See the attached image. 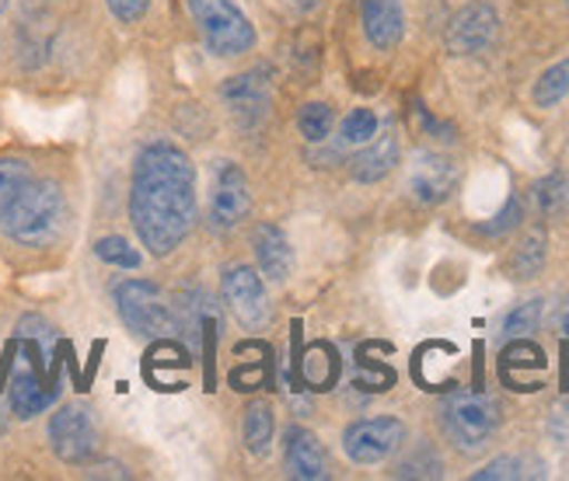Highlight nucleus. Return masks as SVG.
Masks as SVG:
<instances>
[{
	"mask_svg": "<svg viewBox=\"0 0 569 481\" xmlns=\"http://www.w3.org/2000/svg\"><path fill=\"white\" fill-rule=\"evenodd\" d=\"M130 220L151 255H171L196 220V168L182 147L154 140L133 161Z\"/></svg>",
	"mask_w": 569,
	"mask_h": 481,
	"instance_id": "nucleus-1",
	"label": "nucleus"
},
{
	"mask_svg": "<svg viewBox=\"0 0 569 481\" xmlns=\"http://www.w3.org/2000/svg\"><path fill=\"white\" fill-rule=\"evenodd\" d=\"M67 223V199L57 182L39 179L29 171L21 186L0 202V231L11 241L29 244V248H46L53 244Z\"/></svg>",
	"mask_w": 569,
	"mask_h": 481,
	"instance_id": "nucleus-2",
	"label": "nucleus"
},
{
	"mask_svg": "<svg viewBox=\"0 0 569 481\" xmlns=\"http://www.w3.org/2000/svg\"><path fill=\"white\" fill-rule=\"evenodd\" d=\"M440 425L458 450L476 453L497 437L500 404L482 391H455L440 409Z\"/></svg>",
	"mask_w": 569,
	"mask_h": 481,
	"instance_id": "nucleus-3",
	"label": "nucleus"
},
{
	"mask_svg": "<svg viewBox=\"0 0 569 481\" xmlns=\"http://www.w3.org/2000/svg\"><path fill=\"white\" fill-rule=\"evenodd\" d=\"M192 18L200 24L203 42L217 57H241L256 46V29L234 0H189Z\"/></svg>",
	"mask_w": 569,
	"mask_h": 481,
	"instance_id": "nucleus-4",
	"label": "nucleus"
},
{
	"mask_svg": "<svg viewBox=\"0 0 569 481\" xmlns=\"http://www.w3.org/2000/svg\"><path fill=\"white\" fill-rule=\"evenodd\" d=\"M116 308L130 332H137L143 339H164L176 332L171 308L164 303L161 290L147 280H122L116 287Z\"/></svg>",
	"mask_w": 569,
	"mask_h": 481,
	"instance_id": "nucleus-5",
	"label": "nucleus"
},
{
	"mask_svg": "<svg viewBox=\"0 0 569 481\" xmlns=\"http://www.w3.org/2000/svg\"><path fill=\"white\" fill-rule=\"evenodd\" d=\"M402 443H406V422L391 415L360 419L342 433V450L353 464H381Z\"/></svg>",
	"mask_w": 569,
	"mask_h": 481,
	"instance_id": "nucleus-6",
	"label": "nucleus"
},
{
	"mask_svg": "<svg viewBox=\"0 0 569 481\" xmlns=\"http://www.w3.org/2000/svg\"><path fill=\"white\" fill-rule=\"evenodd\" d=\"M49 447L67 464H84L98 450V429L84 404H63V409L49 419Z\"/></svg>",
	"mask_w": 569,
	"mask_h": 481,
	"instance_id": "nucleus-7",
	"label": "nucleus"
},
{
	"mask_svg": "<svg viewBox=\"0 0 569 481\" xmlns=\"http://www.w3.org/2000/svg\"><path fill=\"white\" fill-rule=\"evenodd\" d=\"M252 210V189L244 171L234 161H220L210 192V227L213 231H231Z\"/></svg>",
	"mask_w": 569,
	"mask_h": 481,
	"instance_id": "nucleus-8",
	"label": "nucleus"
},
{
	"mask_svg": "<svg viewBox=\"0 0 569 481\" xmlns=\"http://www.w3.org/2000/svg\"><path fill=\"white\" fill-rule=\"evenodd\" d=\"M220 297H224L228 311L244 328H262L269 321V300L262 275L249 265H231L220 280Z\"/></svg>",
	"mask_w": 569,
	"mask_h": 481,
	"instance_id": "nucleus-9",
	"label": "nucleus"
},
{
	"mask_svg": "<svg viewBox=\"0 0 569 481\" xmlns=\"http://www.w3.org/2000/svg\"><path fill=\"white\" fill-rule=\"evenodd\" d=\"M497 24H500V18L489 4L461 8L448 24V36H443V42H448V53H455V57L486 53V49L492 46V39H497Z\"/></svg>",
	"mask_w": 569,
	"mask_h": 481,
	"instance_id": "nucleus-10",
	"label": "nucleus"
},
{
	"mask_svg": "<svg viewBox=\"0 0 569 481\" xmlns=\"http://www.w3.org/2000/svg\"><path fill=\"white\" fill-rule=\"evenodd\" d=\"M458 186V168L443 154H419L412 171H409V192L423 207H437Z\"/></svg>",
	"mask_w": 569,
	"mask_h": 481,
	"instance_id": "nucleus-11",
	"label": "nucleus"
},
{
	"mask_svg": "<svg viewBox=\"0 0 569 481\" xmlns=\"http://www.w3.org/2000/svg\"><path fill=\"white\" fill-rule=\"evenodd\" d=\"M283 464H287V474L297 478V481H321V478H329L326 450H321L318 437L308 433V429H301V425H290L287 429Z\"/></svg>",
	"mask_w": 569,
	"mask_h": 481,
	"instance_id": "nucleus-12",
	"label": "nucleus"
},
{
	"mask_svg": "<svg viewBox=\"0 0 569 481\" xmlns=\"http://www.w3.org/2000/svg\"><path fill=\"white\" fill-rule=\"evenodd\" d=\"M360 21L367 42L388 53L402 42L406 32V14H402V0H360Z\"/></svg>",
	"mask_w": 569,
	"mask_h": 481,
	"instance_id": "nucleus-13",
	"label": "nucleus"
},
{
	"mask_svg": "<svg viewBox=\"0 0 569 481\" xmlns=\"http://www.w3.org/2000/svg\"><path fill=\"white\" fill-rule=\"evenodd\" d=\"M57 398V381H42V370L29 363H18L11 373V409L18 419L39 415L49 401Z\"/></svg>",
	"mask_w": 569,
	"mask_h": 481,
	"instance_id": "nucleus-14",
	"label": "nucleus"
},
{
	"mask_svg": "<svg viewBox=\"0 0 569 481\" xmlns=\"http://www.w3.org/2000/svg\"><path fill=\"white\" fill-rule=\"evenodd\" d=\"M269 94H273V84H269V70L256 67L249 73H238L224 84V101L228 109L241 119H259L269 106Z\"/></svg>",
	"mask_w": 569,
	"mask_h": 481,
	"instance_id": "nucleus-15",
	"label": "nucleus"
},
{
	"mask_svg": "<svg viewBox=\"0 0 569 481\" xmlns=\"http://www.w3.org/2000/svg\"><path fill=\"white\" fill-rule=\"evenodd\" d=\"M252 248H256V259H259V272L266 280H287L290 269H293V248L283 234V227L277 223H262L256 227L252 234Z\"/></svg>",
	"mask_w": 569,
	"mask_h": 481,
	"instance_id": "nucleus-16",
	"label": "nucleus"
},
{
	"mask_svg": "<svg viewBox=\"0 0 569 481\" xmlns=\"http://www.w3.org/2000/svg\"><path fill=\"white\" fill-rule=\"evenodd\" d=\"M395 164H399V140H395L391 133H385L378 140L363 143V150L353 158L350 171H353L357 182L370 186V182H381Z\"/></svg>",
	"mask_w": 569,
	"mask_h": 481,
	"instance_id": "nucleus-17",
	"label": "nucleus"
},
{
	"mask_svg": "<svg viewBox=\"0 0 569 481\" xmlns=\"http://www.w3.org/2000/svg\"><path fill=\"white\" fill-rule=\"evenodd\" d=\"M273 409H269V401H252L249 409H244V422H241V437L249 443V450L256 458H266L269 453V443H273Z\"/></svg>",
	"mask_w": 569,
	"mask_h": 481,
	"instance_id": "nucleus-18",
	"label": "nucleus"
},
{
	"mask_svg": "<svg viewBox=\"0 0 569 481\" xmlns=\"http://www.w3.org/2000/svg\"><path fill=\"white\" fill-rule=\"evenodd\" d=\"M566 94H569V57L559 60L556 67H549L538 78V84H535V106L538 109H552V106H559Z\"/></svg>",
	"mask_w": 569,
	"mask_h": 481,
	"instance_id": "nucleus-19",
	"label": "nucleus"
},
{
	"mask_svg": "<svg viewBox=\"0 0 569 481\" xmlns=\"http://www.w3.org/2000/svg\"><path fill=\"white\" fill-rule=\"evenodd\" d=\"M378 137V116L370 109H353L339 126V140L342 147H363Z\"/></svg>",
	"mask_w": 569,
	"mask_h": 481,
	"instance_id": "nucleus-20",
	"label": "nucleus"
},
{
	"mask_svg": "<svg viewBox=\"0 0 569 481\" xmlns=\"http://www.w3.org/2000/svg\"><path fill=\"white\" fill-rule=\"evenodd\" d=\"M541 265H546V234L535 231L525 238V244L517 248L513 255V275L517 280H531V275L541 272Z\"/></svg>",
	"mask_w": 569,
	"mask_h": 481,
	"instance_id": "nucleus-21",
	"label": "nucleus"
},
{
	"mask_svg": "<svg viewBox=\"0 0 569 481\" xmlns=\"http://www.w3.org/2000/svg\"><path fill=\"white\" fill-rule=\"evenodd\" d=\"M332 106H326V101H311V106L301 109V116H297V130L305 133V140L318 143V140H326L332 133Z\"/></svg>",
	"mask_w": 569,
	"mask_h": 481,
	"instance_id": "nucleus-22",
	"label": "nucleus"
},
{
	"mask_svg": "<svg viewBox=\"0 0 569 481\" xmlns=\"http://www.w3.org/2000/svg\"><path fill=\"white\" fill-rule=\"evenodd\" d=\"M94 255L109 262V265H119V269H137L140 265V251L130 248L127 238H102L94 244Z\"/></svg>",
	"mask_w": 569,
	"mask_h": 481,
	"instance_id": "nucleus-23",
	"label": "nucleus"
},
{
	"mask_svg": "<svg viewBox=\"0 0 569 481\" xmlns=\"http://www.w3.org/2000/svg\"><path fill=\"white\" fill-rule=\"evenodd\" d=\"M538 321H541V300H528V303H521V308H513V311L507 314V321H503V335H507V339H525V335L535 332Z\"/></svg>",
	"mask_w": 569,
	"mask_h": 481,
	"instance_id": "nucleus-24",
	"label": "nucleus"
},
{
	"mask_svg": "<svg viewBox=\"0 0 569 481\" xmlns=\"http://www.w3.org/2000/svg\"><path fill=\"white\" fill-rule=\"evenodd\" d=\"M528 461L521 458H500V461H492L489 468L476 471V481H492V478H528L531 471H525Z\"/></svg>",
	"mask_w": 569,
	"mask_h": 481,
	"instance_id": "nucleus-25",
	"label": "nucleus"
},
{
	"mask_svg": "<svg viewBox=\"0 0 569 481\" xmlns=\"http://www.w3.org/2000/svg\"><path fill=\"white\" fill-rule=\"evenodd\" d=\"M109 11L122 21V24H133L147 14V8H151V0H106Z\"/></svg>",
	"mask_w": 569,
	"mask_h": 481,
	"instance_id": "nucleus-26",
	"label": "nucleus"
},
{
	"mask_svg": "<svg viewBox=\"0 0 569 481\" xmlns=\"http://www.w3.org/2000/svg\"><path fill=\"white\" fill-rule=\"evenodd\" d=\"M556 192H562V189H559V179L541 182V186H538V199H541V207L552 210V207H556Z\"/></svg>",
	"mask_w": 569,
	"mask_h": 481,
	"instance_id": "nucleus-27",
	"label": "nucleus"
},
{
	"mask_svg": "<svg viewBox=\"0 0 569 481\" xmlns=\"http://www.w3.org/2000/svg\"><path fill=\"white\" fill-rule=\"evenodd\" d=\"M416 468H419V461H406L399 468V478H416ZM437 474H440V461H430V471H423V478H437Z\"/></svg>",
	"mask_w": 569,
	"mask_h": 481,
	"instance_id": "nucleus-28",
	"label": "nucleus"
},
{
	"mask_svg": "<svg viewBox=\"0 0 569 481\" xmlns=\"http://www.w3.org/2000/svg\"><path fill=\"white\" fill-rule=\"evenodd\" d=\"M562 335L569 339V311H566V318H562Z\"/></svg>",
	"mask_w": 569,
	"mask_h": 481,
	"instance_id": "nucleus-29",
	"label": "nucleus"
},
{
	"mask_svg": "<svg viewBox=\"0 0 569 481\" xmlns=\"http://www.w3.org/2000/svg\"><path fill=\"white\" fill-rule=\"evenodd\" d=\"M566 4H569V0H566Z\"/></svg>",
	"mask_w": 569,
	"mask_h": 481,
	"instance_id": "nucleus-30",
	"label": "nucleus"
}]
</instances>
